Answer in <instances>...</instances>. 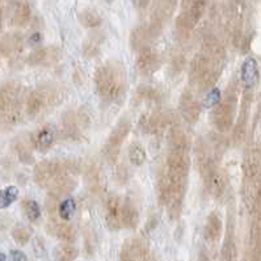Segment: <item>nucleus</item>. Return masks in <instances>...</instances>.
<instances>
[{"instance_id":"f3484780","label":"nucleus","mask_w":261,"mask_h":261,"mask_svg":"<svg viewBox=\"0 0 261 261\" xmlns=\"http://www.w3.org/2000/svg\"><path fill=\"white\" fill-rule=\"evenodd\" d=\"M75 209H76V205H75L74 199H65V201L59 205V217H61L63 221H70L71 217L74 215Z\"/></svg>"},{"instance_id":"9b49d317","label":"nucleus","mask_w":261,"mask_h":261,"mask_svg":"<svg viewBox=\"0 0 261 261\" xmlns=\"http://www.w3.org/2000/svg\"><path fill=\"white\" fill-rule=\"evenodd\" d=\"M54 142V134L49 126H45L35 132L33 136V143L38 150H47Z\"/></svg>"},{"instance_id":"2eb2a0df","label":"nucleus","mask_w":261,"mask_h":261,"mask_svg":"<svg viewBox=\"0 0 261 261\" xmlns=\"http://www.w3.org/2000/svg\"><path fill=\"white\" fill-rule=\"evenodd\" d=\"M21 42L23 39L19 34H8L3 38V42H1V49H3L4 54L7 53H13V51L19 50L21 47Z\"/></svg>"},{"instance_id":"b1692460","label":"nucleus","mask_w":261,"mask_h":261,"mask_svg":"<svg viewBox=\"0 0 261 261\" xmlns=\"http://www.w3.org/2000/svg\"><path fill=\"white\" fill-rule=\"evenodd\" d=\"M75 259V251L71 250V248H67V247H63L61 248L58 254V260L59 261H74Z\"/></svg>"},{"instance_id":"39448f33","label":"nucleus","mask_w":261,"mask_h":261,"mask_svg":"<svg viewBox=\"0 0 261 261\" xmlns=\"http://www.w3.org/2000/svg\"><path fill=\"white\" fill-rule=\"evenodd\" d=\"M11 21L17 27H24L31 19V5L27 0H15L11 3Z\"/></svg>"},{"instance_id":"6ab92c4d","label":"nucleus","mask_w":261,"mask_h":261,"mask_svg":"<svg viewBox=\"0 0 261 261\" xmlns=\"http://www.w3.org/2000/svg\"><path fill=\"white\" fill-rule=\"evenodd\" d=\"M129 159L134 165H140L146 160V151L139 144H132L129 148Z\"/></svg>"},{"instance_id":"0eeeda50","label":"nucleus","mask_w":261,"mask_h":261,"mask_svg":"<svg viewBox=\"0 0 261 261\" xmlns=\"http://www.w3.org/2000/svg\"><path fill=\"white\" fill-rule=\"evenodd\" d=\"M128 131H129V124H125V122H121L114 129V131L110 134L109 139H108V143H106V155L110 156V158L117 155L118 151H120V147H121L122 140L126 136Z\"/></svg>"},{"instance_id":"a878e982","label":"nucleus","mask_w":261,"mask_h":261,"mask_svg":"<svg viewBox=\"0 0 261 261\" xmlns=\"http://www.w3.org/2000/svg\"><path fill=\"white\" fill-rule=\"evenodd\" d=\"M84 51H86L87 55H96V53L98 51V43L95 42L94 39L87 41V42L84 43Z\"/></svg>"},{"instance_id":"f257e3e1","label":"nucleus","mask_w":261,"mask_h":261,"mask_svg":"<svg viewBox=\"0 0 261 261\" xmlns=\"http://www.w3.org/2000/svg\"><path fill=\"white\" fill-rule=\"evenodd\" d=\"M98 94L106 100H116L125 91V71L120 65H106L96 74Z\"/></svg>"},{"instance_id":"f8f14e48","label":"nucleus","mask_w":261,"mask_h":261,"mask_svg":"<svg viewBox=\"0 0 261 261\" xmlns=\"http://www.w3.org/2000/svg\"><path fill=\"white\" fill-rule=\"evenodd\" d=\"M78 19L83 27L86 28H96L101 24V17L94 9H84L79 13Z\"/></svg>"},{"instance_id":"423d86ee","label":"nucleus","mask_w":261,"mask_h":261,"mask_svg":"<svg viewBox=\"0 0 261 261\" xmlns=\"http://www.w3.org/2000/svg\"><path fill=\"white\" fill-rule=\"evenodd\" d=\"M159 66V57L155 50L150 47H143L138 57V68L142 74L148 75L154 72Z\"/></svg>"},{"instance_id":"ddd939ff","label":"nucleus","mask_w":261,"mask_h":261,"mask_svg":"<svg viewBox=\"0 0 261 261\" xmlns=\"http://www.w3.org/2000/svg\"><path fill=\"white\" fill-rule=\"evenodd\" d=\"M214 121L217 124V126H221V129H226L227 126L231 124V113L230 109H228V105L225 104V105L218 106V109L215 110L214 113Z\"/></svg>"},{"instance_id":"5701e85b","label":"nucleus","mask_w":261,"mask_h":261,"mask_svg":"<svg viewBox=\"0 0 261 261\" xmlns=\"http://www.w3.org/2000/svg\"><path fill=\"white\" fill-rule=\"evenodd\" d=\"M13 238L19 244H27L28 240L31 239V234L25 228H17L13 231Z\"/></svg>"},{"instance_id":"bb28decb","label":"nucleus","mask_w":261,"mask_h":261,"mask_svg":"<svg viewBox=\"0 0 261 261\" xmlns=\"http://www.w3.org/2000/svg\"><path fill=\"white\" fill-rule=\"evenodd\" d=\"M11 261H28V259L21 251H11Z\"/></svg>"},{"instance_id":"4468645a","label":"nucleus","mask_w":261,"mask_h":261,"mask_svg":"<svg viewBox=\"0 0 261 261\" xmlns=\"http://www.w3.org/2000/svg\"><path fill=\"white\" fill-rule=\"evenodd\" d=\"M181 110H183V114L185 116L188 121L195 122L199 116V106L198 104L192 100L191 98H188V100L185 102L183 101L181 104Z\"/></svg>"},{"instance_id":"6e6552de","label":"nucleus","mask_w":261,"mask_h":261,"mask_svg":"<svg viewBox=\"0 0 261 261\" xmlns=\"http://www.w3.org/2000/svg\"><path fill=\"white\" fill-rule=\"evenodd\" d=\"M59 58V51L57 47H42L32 53L29 57V62L32 65H51L57 62Z\"/></svg>"},{"instance_id":"412c9836","label":"nucleus","mask_w":261,"mask_h":261,"mask_svg":"<svg viewBox=\"0 0 261 261\" xmlns=\"http://www.w3.org/2000/svg\"><path fill=\"white\" fill-rule=\"evenodd\" d=\"M225 185L222 175L219 172H214L210 175V188L213 193H221Z\"/></svg>"},{"instance_id":"9d476101","label":"nucleus","mask_w":261,"mask_h":261,"mask_svg":"<svg viewBox=\"0 0 261 261\" xmlns=\"http://www.w3.org/2000/svg\"><path fill=\"white\" fill-rule=\"evenodd\" d=\"M260 74H259L258 62L254 58H248L244 61L242 66V80L248 87H254L259 82Z\"/></svg>"},{"instance_id":"4be33fe9","label":"nucleus","mask_w":261,"mask_h":261,"mask_svg":"<svg viewBox=\"0 0 261 261\" xmlns=\"http://www.w3.org/2000/svg\"><path fill=\"white\" fill-rule=\"evenodd\" d=\"M219 100H221V91L218 88H214L207 94V96L203 100V106L205 108H213L218 104Z\"/></svg>"},{"instance_id":"a211bd4d","label":"nucleus","mask_w":261,"mask_h":261,"mask_svg":"<svg viewBox=\"0 0 261 261\" xmlns=\"http://www.w3.org/2000/svg\"><path fill=\"white\" fill-rule=\"evenodd\" d=\"M17 196H19V191H17V188L11 185V187L4 188L3 192H1V201H0V205L1 207H8L11 203H13L17 198Z\"/></svg>"},{"instance_id":"20e7f679","label":"nucleus","mask_w":261,"mask_h":261,"mask_svg":"<svg viewBox=\"0 0 261 261\" xmlns=\"http://www.w3.org/2000/svg\"><path fill=\"white\" fill-rule=\"evenodd\" d=\"M124 203L117 197H110L106 203V221L112 228H118L122 226V217H124Z\"/></svg>"},{"instance_id":"aec40b11","label":"nucleus","mask_w":261,"mask_h":261,"mask_svg":"<svg viewBox=\"0 0 261 261\" xmlns=\"http://www.w3.org/2000/svg\"><path fill=\"white\" fill-rule=\"evenodd\" d=\"M221 231V219L215 214H213L210 218L207 219L206 225V236L210 239H214L218 236Z\"/></svg>"},{"instance_id":"393cba45","label":"nucleus","mask_w":261,"mask_h":261,"mask_svg":"<svg viewBox=\"0 0 261 261\" xmlns=\"http://www.w3.org/2000/svg\"><path fill=\"white\" fill-rule=\"evenodd\" d=\"M57 232H58L59 238L65 239V240H70V239L72 238V232H74V231H72V228L66 226V225H62V226H58Z\"/></svg>"},{"instance_id":"dca6fc26","label":"nucleus","mask_w":261,"mask_h":261,"mask_svg":"<svg viewBox=\"0 0 261 261\" xmlns=\"http://www.w3.org/2000/svg\"><path fill=\"white\" fill-rule=\"evenodd\" d=\"M23 209L27 218L32 221V222H35L41 217V210H39L38 203L33 201V199H24Z\"/></svg>"},{"instance_id":"1a4fd4ad","label":"nucleus","mask_w":261,"mask_h":261,"mask_svg":"<svg viewBox=\"0 0 261 261\" xmlns=\"http://www.w3.org/2000/svg\"><path fill=\"white\" fill-rule=\"evenodd\" d=\"M50 94H45L41 91H37L28 100V113L31 116H37L46 108L47 104H50Z\"/></svg>"},{"instance_id":"cd10ccee","label":"nucleus","mask_w":261,"mask_h":261,"mask_svg":"<svg viewBox=\"0 0 261 261\" xmlns=\"http://www.w3.org/2000/svg\"><path fill=\"white\" fill-rule=\"evenodd\" d=\"M132 1H134V5H135L136 8H139V9H143V8L147 7L151 0H132Z\"/></svg>"},{"instance_id":"f03ea898","label":"nucleus","mask_w":261,"mask_h":261,"mask_svg":"<svg viewBox=\"0 0 261 261\" xmlns=\"http://www.w3.org/2000/svg\"><path fill=\"white\" fill-rule=\"evenodd\" d=\"M206 9V0H191L189 7L177 17L176 21V32L181 38H187L191 32L195 29L199 19L202 17Z\"/></svg>"},{"instance_id":"7ed1b4c3","label":"nucleus","mask_w":261,"mask_h":261,"mask_svg":"<svg viewBox=\"0 0 261 261\" xmlns=\"http://www.w3.org/2000/svg\"><path fill=\"white\" fill-rule=\"evenodd\" d=\"M61 173H62V164L57 162H43L35 168V180L41 185H47L54 180L57 183Z\"/></svg>"}]
</instances>
